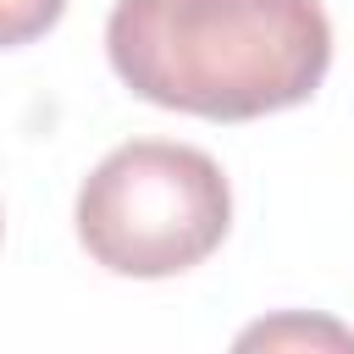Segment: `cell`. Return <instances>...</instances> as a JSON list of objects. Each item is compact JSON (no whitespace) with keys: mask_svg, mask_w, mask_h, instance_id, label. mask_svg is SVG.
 <instances>
[{"mask_svg":"<svg viewBox=\"0 0 354 354\" xmlns=\"http://www.w3.org/2000/svg\"><path fill=\"white\" fill-rule=\"evenodd\" d=\"M232 188L194 144L133 138L111 149L77 188V243L116 277H177L221 249Z\"/></svg>","mask_w":354,"mask_h":354,"instance_id":"7a4b0ae2","label":"cell"},{"mask_svg":"<svg viewBox=\"0 0 354 354\" xmlns=\"http://www.w3.org/2000/svg\"><path fill=\"white\" fill-rule=\"evenodd\" d=\"M105 55L160 111L254 122L321 88L332 22L321 0H116Z\"/></svg>","mask_w":354,"mask_h":354,"instance_id":"6da1fadb","label":"cell"},{"mask_svg":"<svg viewBox=\"0 0 354 354\" xmlns=\"http://www.w3.org/2000/svg\"><path fill=\"white\" fill-rule=\"evenodd\" d=\"M61 11H66V0H0V17H6L0 33H6V44H28L33 33L55 28Z\"/></svg>","mask_w":354,"mask_h":354,"instance_id":"3957f363","label":"cell"}]
</instances>
